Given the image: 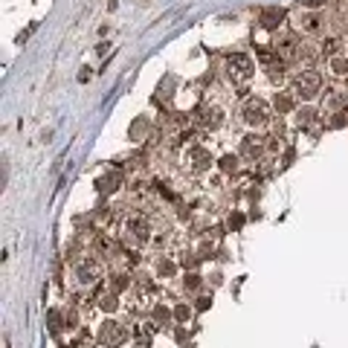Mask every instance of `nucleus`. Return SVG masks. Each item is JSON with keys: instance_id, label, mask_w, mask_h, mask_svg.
I'll use <instances>...</instances> for the list:
<instances>
[{"instance_id": "f257e3e1", "label": "nucleus", "mask_w": 348, "mask_h": 348, "mask_svg": "<svg viewBox=\"0 0 348 348\" xmlns=\"http://www.w3.org/2000/svg\"><path fill=\"white\" fill-rule=\"evenodd\" d=\"M230 73L235 79H247L249 73H252V61H249L247 55H232L230 58Z\"/></svg>"}, {"instance_id": "f03ea898", "label": "nucleus", "mask_w": 348, "mask_h": 348, "mask_svg": "<svg viewBox=\"0 0 348 348\" xmlns=\"http://www.w3.org/2000/svg\"><path fill=\"white\" fill-rule=\"evenodd\" d=\"M316 90H319V76H316V73H308V76L299 79V93H302L305 99H311Z\"/></svg>"}, {"instance_id": "7ed1b4c3", "label": "nucleus", "mask_w": 348, "mask_h": 348, "mask_svg": "<svg viewBox=\"0 0 348 348\" xmlns=\"http://www.w3.org/2000/svg\"><path fill=\"white\" fill-rule=\"evenodd\" d=\"M241 114L247 122H261V116H264V105L261 102H249L247 108H241Z\"/></svg>"}, {"instance_id": "20e7f679", "label": "nucleus", "mask_w": 348, "mask_h": 348, "mask_svg": "<svg viewBox=\"0 0 348 348\" xmlns=\"http://www.w3.org/2000/svg\"><path fill=\"white\" fill-rule=\"evenodd\" d=\"M282 17H284L282 9H267L264 15H261V23H264V26H276V23H279Z\"/></svg>"}]
</instances>
